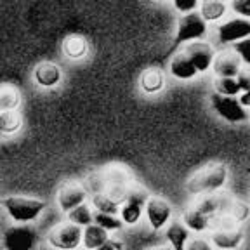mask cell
I'll list each match as a JSON object with an SVG mask.
<instances>
[{
	"label": "cell",
	"mask_w": 250,
	"mask_h": 250,
	"mask_svg": "<svg viewBox=\"0 0 250 250\" xmlns=\"http://www.w3.org/2000/svg\"><path fill=\"white\" fill-rule=\"evenodd\" d=\"M174 7H176L177 11L189 14V12L196 11V7H198V2H196V0H189V2H179V0H176V2H174Z\"/></svg>",
	"instance_id": "obj_32"
},
{
	"label": "cell",
	"mask_w": 250,
	"mask_h": 250,
	"mask_svg": "<svg viewBox=\"0 0 250 250\" xmlns=\"http://www.w3.org/2000/svg\"><path fill=\"white\" fill-rule=\"evenodd\" d=\"M214 87H215V94L224 96V98H233V96H238L240 94V89L236 85L234 78H215Z\"/></svg>",
	"instance_id": "obj_25"
},
{
	"label": "cell",
	"mask_w": 250,
	"mask_h": 250,
	"mask_svg": "<svg viewBox=\"0 0 250 250\" xmlns=\"http://www.w3.org/2000/svg\"><path fill=\"white\" fill-rule=\"evenodd\" d=\"M85 196H87V189L83 186H80L78 183H64L58 191V203L62 210L71 212L73 208H77L78 205L85 203Z\"/></svg>",
	"instance_id": "obj_8"
},
{
	"label": "cell",
	"mask_w": 250,
	"mask_h": 250,
	"mask_svg": "<svg viewBox=\"0 0 250 250\" xmlns=\"http://www.w3.org/2000/svg\"><path fill=\"white\" fill-rule=\"evenodd\" d=\"M47 242L58 250H75L82 242V228L64 223L47 234Z\"/></svg>",
	"instance_id": "obj_5"
},
{
	"label": "cell",
	"mask_w": 250,
	"mask_h": 250,
	"mask_svg": "<svg viewBox=\"0 0 250 250\" xmlns=\"http://www.w3.org/2000/svg\"><path fill=\"white\" fill-rule=\"evenodd\" d=\"M184 224H186V228H189V229L203 231L210 226V219L193 207V208H189V210L184 212Z\"/></svg>",
	"instance_id": "obj_23"
},
{
	"label": "cell",
	"mask_w": 250,
	"mask_h": 250,
	"mask_svg": "<svg viewBox=\"0 0 250 250\" xmlns=\"http://www.w3.org/2000/svg\"><path fill=\"white\" fill-rule=\"evenodd\" d=\"M21 129V117L16 111H0V136L14 134Z\"/></svg>",
	"instance_id": "obj_22"
},
{
	"label": "cell",
	"mask_w": 250,
	"mask_h": 250,
	"mask_svg": "<svg viewBox=\"0 0 250 250\" xmlns=\"http://www.w3.org/2000/svg\"><path fill=\"white\" fill-rule=\"evenodd\" d=\"M33 77L40 87H54L61 80V70L52 62H40L33 71Z\"/></svg>",
	"instance_id": "obj_13"
},
{
	"label": "cell",
	"mask_w": 250,
	"mask_h": 250,
	"mask_svg": "<svg viewBox=\"0 0 250 250\" xmlns=\"http://www.w3.org/2000/svg\"><path fill=\"white\" fill-rule=\"evenodd\" d=\"M62 51L68 58L71 59H78V58H83L87 52V42L85 39L82 37H77V35H71L68 39H64L62 42Z\"/></svg>",
	"instance_id": "obj_20"
},
{
	"label": "cell",
	"mask_w": 250,
	"mask_h": 250,
	"mask_svg": "<svg viewBox=\"0 0 250 250\" xmlns=\"http://www.w3.org/2000/svg\"><path fill=\"white\" fill-rule=\"evenodd\" d=\"M92 223H96V226L103 228L104 231H117L124 226V223H122L117 215L99 214V212L92 214Z\"/></svg>",
	"instance_id": "obj_27"
},
{
	"label": "cell",
	"mask_w": 250,
	"mask_h": 250,
	"mask_svg": "<svg viewBox=\"0 0 250 250\" xmlns=\"http://www.w3.org/2000/svg\"><path fill=\"white\" fill-rule=\"evenodd\" d=\"M20 101V92L14 87H0V111H16Z\"/></svg>",
	"instance_id": "obj_21"
},
{
	"label": "cell",
	"mask_w": 250,
	"mask_h": 250,
	"mask_svg": "<svg viewBox=\"0 0 250 250\" xmlns=\"http://www.w3.org/2000/svg\"><path fill=\"white\" fill-rule=\"evenodd\" d=\"M228 170L224 165H207L200 172H196L191 179L188 181V191L193 195L202 193H212L219 188H223L226 183Z\"/></svg>",
	"instance_id": "obj_2"
},
{
	"label": "cell",
	"mask_w": 250,
	"mask_h": 250,
	"mask_svg": "<svg viewBox=\"0 0 250 250\" xmlns=\"http://www.w3.org/2000/svg\"><path fill=\"white\" fill-rule=\"evenodd\" d=\"M168 70H170V73L174 75V77L179 78V80H189V78H193L196 75L195 66H193L191 61H189L183 52H179V54H176L170 59Z\"/></svg>",
	"instance_id": "obj_15"
},
{
	"label": "cell",
	"mask_w": 250,
	"mask_h": 250,
	"mask_svg": "<svg viewBox=\"0 0 250 250\" xmlns=\"http://www.w3.org/2000/svg\"><path fill=\"white\" fill-rule=\"evenodd\" d=\"M184 250H212V247L205 240H191L188 247H184Z\"/></svg>",
	"instance_id": "obj_33"
},
{
	"label": "cell",
	"mask_w": 250,
	"mask_h": 250,
	"mask_svg": "<svg viewBox=\"0 0 250 250\" xmlns=\"http://www.w3.org/2000/svg\"><path fill=\"white\" fill-rule=\"evenodd\" d=\"M37 238V229L30 224L11 226L4 231V247L5 250H33Z\"/></svg>",
	"instance_id": "obj_4"
},
{
	"label": "cell",
	"mask_w": 250,
	"mask_h": 250,
	"mask_svg": "<svg viewBox=\"0 0 250 250\" xmlns=\"http://www.w3.org/2000/svg\"><path fill=\"white\" fill-rule=\"evenodd\" d=\"M210 104L219 117L231 122V124L247 122V118H249L247 109L242 108L238 99H234V98H224V96H219V94L214 92L210 96Z\"/></svg>",
	"instance_id": "obj_6"
},
{
	"label": "cell",
	"mask_w": 250,
	"mask_h": 250,
	"mask_svg": "<svg viewBox=\"0 0 250 250\" xmlns=\"http://www.w3.org/2000/svg\"><path fill=\"white\" fill-rule=\"evenodd\" d=\"M148 193L141 188H134V189H129L127 191V196H125V202L122 205L120 212H122V223L125 224H136L139 221L141 214H143V207L148 202Z\"/></svg>",
	"instance_id": "obj_7"
},
{
	"label": "cell",
	"mask_w": 250,
	"mask_h": 250,
	"mask_svg": "<svg viewBox=\"0 0 250 250\" xmlns=\"http://www.w3.org/2000/svg\"><path fill=\"white\" fill-rule=\"evenodd\" d=\"M229 214H231V219H233L234 223H243V221L247 219V215H249V207H247V203L231 202Z\"/></svg>",
	"instance_id": "obj_28"
},
{
	"label": "cell",
	"mask_w": 250,
	"mask_h": 250,
	"mask_svg": "<svg viewBox=\"0 0 250 250\" xmlns=\"http://www.w3.org/2000/svg\"><path fill=\"white\" fill-rule=\"evenodd\" d=\"M82 240H83V245H85L87 249L96 250L101 245H104V243L109 240V236H108V231L96 226V224H90V226H87L85 229L82 231Z\"/></svg>",
	"instance_id": "obj_16"
},
{
	"label": "cell",
	"mask_w": 250,
	"mask_h": 250,
	"mask_svg": "<svg viewBox=\"0 0 250 250\" xmlns=\"http://www.w3.org/2000/svg\"><path fill=\"white\" fill-rule=\"evenodd\" d=\"M228 5L224 2H203L200 4V18H202L205 23H210V21H217L221 20L224 14H226Z\"/></svg>",
	"instance_id": "obj_19"
},
{
	"label": "cell",
	"mask_w": 250,
	"mask_h": 250,
	"mask_svg": "<svg viewBox=\"0 0 250 250\" xmlns=\"http://www.w3.org/2000/svg\"><path fill=\"white\" fill-rule=\"evenodd\" d=\"M183 54L191 61L196 73L207 71L212 66V61H214V56H215L214 51H212V47L205 42H191L184 49Z\"/></svg>",
	"instance_id": "obj_10"
},
{
	"label": "cell",
	"mask_w": 250,
	"mask_h": 250,
	"mask_svg": "<svg viewBox=\"0 0 250 250\" xmlns=\"http://www.w3.org/2000/svg\"><path fill=\"white\" fill-rule=\"evenodd\" d=\"M167 238L172 243V250H184L188 238H189V231L183 223H174L167 229Z\"/></svg>",
	"instance_id": "obj_18"
},
{
	"label": "cell",
	"mask_w": 250,
	"mask_h": 250,
	"mask_svg": "<svg viewBox=\"0 0 250 250\" xmlns=\"http://www.w3.org/2000/svg\"><path fill=\"white\" fill-rule=\"evenodd\" d=\"M141 87L148 94H155L164 89V75L156 68H149L141 75Z\"/></svg>",
	"instance_id": "obj_17"
},
{
	"label": "cell",
	"mask_w": 250,
	"mask_h": 250,
	"mask_svg": "<svg viewBox=\"0 0 250 250\" xmlns=\"http://www.w3.org/2000/svg\"><path fill=\"white\" fill-rule=\"evenodd\" d=\"M236 80V85H238L240 92H250V78H249V71L247 70H240V73L234 77Z\"/></svg>",
	"instance_id": "obj_30"
},
{
	"label": "cell",
	"mask_w": 250,
	"mask_h": 250,
	"mask_svg": "<svg viewBox=\"0 0 250 250\" xmlns=\"http://www.w3.org/2000/svg\"><path fill=\"white\" fill-rule=\"evenodd\" d=\"M146 215L153 229H162L172 215V207L162 198H149L146 202Z\"/></svg>",
	"instance_id": "obj_12"
},
{
	"label": "cell",
	"mask_w": 250,
	"mask_h": 250,
	"mask_svg": "<svg viewBox=\"0 0 250 250\" xmlns=\"http://www.w3.org/2000/svg\"><path fill=\"white\" fill-rule=\"evenodd\" d=\"M242 61L233 51H224L221 54L214 56L212 68H214L217 78H234L240 73Z\"/></svg>",
	"instance_id": "obj_11"
},
{
	"label": "cell",
	"mask_w": 250,
	"mask_h": 250,
	"mask_svg": "<svg viewBox=\"0 0 250 250\" xmlns=\"http://www.w3.org/2000/svg\"><path fill=\"white\" fill-rule=\"evenodd\" d=\"M92 205H94V208H96V212H99V214H108V215H115L118 212V208H120L117 203L111 202L104 193H101V195H92Z\"/></svg>",
	"instance_id": "obj_26"
},
{
	"label": "cell",
	"mask_w": 250,
	"mask_h": 250,
	"mask_svg": "<svg viewBox=\"0 0 250 250\" xmlns=\"http://www.w3.org/2000/svg\"><path fill=\"white\" fill-rule=\"evenodd\" d=\"M249 45H250L249 39H245V40H242V42H236V45H234V51H233L234 54L240 58V61H243L245 64H249V62H250Z\"/></svg>",
	"instance_id": "obj_29"
},
{
	"label": "cell",
	"mask_w": 250,
	"mask_h": 250,
	"mask_svg": "<svg viewBox=\"0 0 250 250\" xmlns=\"http://www.w3.org/2000/svg\"><path fill=\"white\" fill-rule=\"evenodd\" d=\"M207 31V23L200 18L198 12H189L184 14L177 23V33L172 42V49L179 47L181 43L189 42V40H198L205 35Z\"/></svg>",
	"instance_id": "obj_3"
},
{
	"label": "cell",
	"mask_w": 250,
	"mask_h": 250,
	"mask_svg": "<svg viewBox=\"0 0 250 250\" xmlns=\"http://www.w3.org/2000/svg\"><path fill=\"white\" fill-rule=\"evenodd\" d=\"M151 250H172V249L167 245H162V247H155V249H151Z\"/></svg>",
	"instance_id": "obj_36"
},
{
	"label": "cell",
	"mask_w": 250,
	"mask_h": 250,
	"mask_svg": "<svg viewBox=\"0 0 250 250\" xmlns=\"http://www.w3.org/2000/svg\"><path fill=\"white\" fill-rule=\"evenodd\" d=\"M238 103H240V106H242V108H245V109L249 108V104H250V92H242Z\"/></svg>",
	"instance_id": "obj_35"
},
{
	"label": "cell",
	"mask_w": 250,
	"mask_h": 250,
	"mask_svg": "<svg viewBox=\"0 0 250 250\" xmlns=\"http://www.w3.org/2000/svg\"><path fill=\"white\" fill-rule=\"evenodd\" d=\"M68 219H70L71 224H75V226L87 228L92 224V212H90V208L87 207L85 203H82V205H78L71 212H68Z\"/></svg>",
	"instance_id": "obj_24"
},
{
	"label": "cell",
	"mask_w": 250,
	"mask_h": 250,
	"mask_svg": "<svg viewBox=\"0 0 250 250\" xmlns=\"http://www.w3.org/2000/svg\"><path fill=\"white\" fill-rule=\"evenodd\" d=\"M250 35V21L243 18H234L217 26V37L221 43L245 40Z\"/></svg>",
	"instance_id": "obj_9"
},
{
	"label": "cell",
	"mask_w": 250,
	"mask_h": 250,
	"mask_svg": "<svg viewBox=\"0 0 250 250\" xmlns=\"http://www.w3.org/2000/svg\"><path fill=\"white\" fill-rule=\"evenodd\" d=\"M231 7L238 12V14H242L243 20H247V16H250V2L249 0H234L233 4H231Z\"/></svg>",
	"instance_id": "obj_31"
},
{
	"label": "cell",
	"mask_w": 250,
	"mask_h": 250,
	"mask_svg": "<svg viewBox=\"0 0 250 250\" xmlns=\"http://www.w3.org/2000/svg\"><path fill=\"white\" fill-rule=\"evenodd\" d=\"M0 203L16 223H31V221H35L43 212V208L47 207V203L43 200L26 198V196H7Z\"/></svg>",
	"instance_id": "obj_1"
},
{
	"label": "cell",
	"mask_w": 250,
	"mask_h": 250,
	"mask_svg": "<svg viewBox=\"0 0 250 250\" xmlns=\"http://www.w3.org/2000/svg\"><path fill=\"white\" fill-rule=\"evenodd\" d=\"M122 249V245L118 242H113V240H108V242L104 243V245H101L99 249H96V250H120Z\"/></svg>",
	"instance_id": "obj_34"
},
{
	"label": "cell",
	"mask_w": 250,
	"mask_h": 250,
	"mask_svg": "<svg viewBox=\"0 0 250 250\" xmlns=\"http://www.w3.org/2000/svg\"><path fill=\"white\" fill-rule=\"evenodd\" d=\"M243 242V231L240 229H217L212 233V243L217 249L233 250Z\"/></svg>",
	"instance_id": "obj_14"
}]
</instances>
